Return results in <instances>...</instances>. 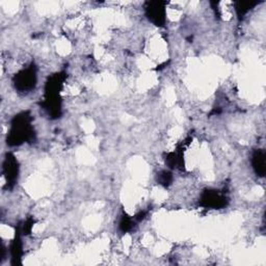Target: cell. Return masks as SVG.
<instances>
[{"mask_svg":"<svg viewBox=\"0 0 266 266\" xmlns=\"http://www.w3.org/2000/svg\"><path fill=\"white\" fill-rule=\"evenodd\" d=\"M149 7L147 8L148 16L156 25L161 26L165 20V12H164V3H149Z\"/></svg>","mask_w":266,"mask_h":266,"instance_id":"1","label":"cell"},{"mask_svg":"<svg viewBox=\"0 0 266 266\" xmlns=\"http://www.w3.org/2000/svg\"><path fill=\"white\" fill-rule=\"evenodd\" d=\"M36 82V73L33 68L22 71L18 77H16V85L18 84L21 90H29L34 87Z\"/></svg>","mask_w":266,"mask_h":266,"instance_id":"2","label":"cell"},{"mask_svg":"<svg viewBox=\"0 0 266 266\" xmlns=\"http://www.w3.org/2000/svg\"><path fill=\"white\" fill-rule=\"evenodd\" d=\"M253 165L259 176H264L265 173V154L263 151H257L253 156Z\"/></svg>","mask_w":266,"mask_h":266,"instance_id":"3","label":"cell"}]
</instances>
